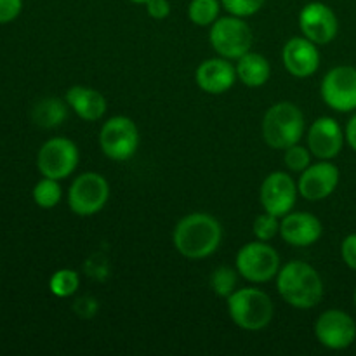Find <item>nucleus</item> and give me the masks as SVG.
<instances>
[{
	"label": "nucleus",
	"instance_id": "nucleus-7",
	"mask_svg": "<svg viewBox=\"0 0 356 356\" xmlns=\"http://www.w3.org/2000/svg\"><path fill=\"white\" fill-rule=\"evenodd\" d=\"M99 146L104 155L115 162L132 159L139 148L138 125L124 115L108 118L99 131Z\"/></svg>",
	"mask_w": 356,
	"mask_h": 356
},
{
	"label": "nucleus",
	"instance_id": "nucleus-29",
	"mask_svg": "<svg viewBox=\"0 0 356 356\" xmlns=\"http://www.w3.org/2000/svg\"><path fill=\"white\" fill-rule=\"evenodd\" d=\"M23 10V0H0V24L10 23Z\"/></svg>",
	"mask_w": 356,
	"mask_h": 356
},
{
	"label": "nucleus",
	"instance_id": "nucleus-8",
	"mask_svg": "<svg viewBox=\"0 0 356 356\" xmlns=\"http://www.w3.org/2000/svg\"><path fill=\"white\" fill-rule=\"evenodd\" d=\"M110 198V184L106 177L97 172H83L72 183L68 190V205L73 214L89 218L104 209Z\"/></svg>",
	"mask_w": 356,
	"mask_h": 356
},
{
	"label": "nucleus",
	"instance_id": "nucleus-21",
	"mask_svg": "<svg viewBox=\"0 0 356 356\" xmlns=\"http://www.w3.org/2000/svg\"><path fill=\"white\" fill-rule=\"evenodd\" d=\"M68 103L66 99H59V97H45V99L38 101L31 111V118L37 125L44 129H52L61 125L68 117Z\"/></svg>",
	"mask_w": 356,
	"mask_h": 356
},
{
	"label": "nucleus",
	"instance_id": "nucleus-22",
	"mask_svg": "<svg viewBox=\"0 0 356 356\" xmlns=\"http://www.w3.org/2000/svg\"><path fill=\"white\" fill-rule=\"evenodd\" d=\"M221 13V0H191L188 19L197 26H211Z\"/></svg>",
	"mask_w": 356,
	"mask_h": 356
},
{
	"label": "nucleus",
	"instance_id": "nucleus-30",
	"mask_svg": "<svg viewBox=\"0 0 356 356\" xmlns=\"http://www.w3.org/2000/svg\"><path fill=\"white\" fill-rule=\"evenodd\" d=\"M341 257L350 270L356 271V233H351L341 243Z\"/></svg>",
	"mask_w": 356,
	"mask_h": 356
},
{
	"label": "nucleus",
	"instance_id": "nucleus-17",
	"mask_svg": "<svg viewBox=\"0 0 356 356\" xmlns=\"http://www.w3.org/2000/svg\"><path fill=\"white\" fill-rule=\"evenodd\" d=\"M323 226L312 212H289L280 221V236L292 247H309L320 240Z\"/></svg>",
	"mask_w": 356,
	"mask_h": 356
},
{
	"label": "nucleus",
	"instance_id": "nucleus-10",
	"mask_svg": "<svg viewBox=\"0 0 356 356\" xmlns=\"http://www.w3.org/2000/svg\"><path fill=\"white\" fill-rule=\"evenodd\" d=\"M322 99L330 110L350 113L356 110V68L339 65L329 70L320 86Z\"/></svg>",
	"mask_w": 356,
	"mask_h": 356
},
{
	"label": "nucleus",
	"instance_id": "nucleus-23",
	"mask_svg": "<svg viewBox=\"0 0 356 356\" xmlns=\"http://www.w3.org/2000/svg\"><path fill=\"white\" fill-rule=\"evenodd\" d=\"M63 190L58 179L42 177L33 188V202L40 209H54L61 202Z\"/></svg>",
	"mask_w": 356,
	"mask_h": 356
},
{
	"label": "nucleus",
	"instance_id": "nucleus-35",
	"mask_svg": "<svg viewBox=\"0 0 356 356\" xmlns=\"http://www.w3.org/2000/svg\"><path fill=\"white\" fill-rule=\"evenodd\" d=\"M353 301H355V308H356V289H355V294H353Z\"/></svg>",
	"mask_w": 356,
	"mask_h": 356
},
{
	"label": "nucleus",
	"instance_id": "nucleus-9",
	"mask_svg": "<svg viewBox=\"0 0 356 356\" xmlns=\"http://www.w3.org/2000/svg\"><path fill=\"white\" fill-rule=\"evenodd\" d=\"M79 146L68 138H52L40 146L37 155V167L44 177L66 179L79 167Z\"/></svg>",
	"mask_w": 356,
	"mask_h": 356
},
{
	"label": "nucleus",
	"instance_id": "nucleus-24",
	"mask_svg": "<svg viewBox=\"0 0 356 356\" xmlns=\"http://www.w3.org/2000/svg\"><path fill=\"white\" fill-rule=\"evenodd\" d=\"M80 277L75 270H68L63 268L58 270L49 280V291L56 296V298H72L76 291H79Z\"/></svg>",
	"mask_w": 356,
	"mask_h": 356
},
{
	"label": "nucleus",
	"instance_id": "nucleus-27",
	"mask_svg": "<svg viewBox=\"0 0 356 356\" xmlns=\"http://www.w3.org/2000/svg\"><path fill=\"white\" fill-rule=\"evenodd\" d=\"M312 152H309L308 146H301L298 145L291 146V148L284 149V162L285 167H287L291 172H299L301 174L302 170L308 169L312 165Z\"/></svg>",
	"mask_w": 356,
	"mask_h": 356
},
{
	"label": "nucleus",
	"instance_id": "nucleus-34",
	"mask_svg": "<svg viewBox=\"0 0 356 356\" xmlns=\"http://www.w3.org/2000/svg\"><path fill=\"white\" fill-rule=\"evenodd\" d=\"M131 2H134V3H146V2H148V0H131Z\"/></svg>",
	"mask_w": 356,
	"mask_h": 356
},
{
	"label": "nucleus",
	"instance_id": "nucleus-16",
	"mask_svg": "<svg viewBox=\"0 0 356 356\" xmlns=\"http://www.w3.org/2000/svg\"><path fill=\"white\" fill-rule=\"evenodd\" d=\"M282 63L292 76L308 79L320 66L318 45L306 37L291 38L282 49Z\"/></svg>",
	"mask_w": 356,
	"mask_h": 356
},
{
	"label": "nucleus",
	"instance_id": "nucleus-20",
	"mask_svg": "<svg viewBox=\"0 0 356 356\" xmlns=\"http://www.w3.org/2000/svg\"><path fill=\"white\" fill-rule=\"evenodd\" d=\"M236 76L247 87H261L270 80L271 66L263 54L249 51L236 59Z\"/></svg>",
	"mask_w": 356,
	"mask_h": 356
},
{
	"label": "nucleus",
	"instance_id": "nucleus-3",
	"mask_svg": "<svg viewBox=\"0 0 356 356\" xmlns=\"http://www.w3.org/2000/svg\"><path fill=\"white\" fill-rule=\"evenodd\" d=\"M305 113L291 101H280L266 110L261 124L263 139L270 148L287 149L305 136Z\"/></svg>",
	"mask_w": 356,
	"mask_h": 356
},
{
	"label": "nucleus",
	"instance_id": "nucleus-15",
	"mask_svg": "<svg viewBox=\"0 0 356 356\" xmlns=\"http://www.w3.org/2000/svg\"><path fill=\"white\" fill-rule=\"evenodd\" d=\"M306 141H308V148L315 159L332 160L343 149L346 136L336 118L320 117L309 125Z\"/></svg>",
	"mask_w": 356,
	"mask_h": 356
},
{
	"label": "nucleus",
	"instance_id": "nucleus-13",
	"mask_svg": "<svg viewBox=\"0 0 356 356\" xmlns=\"http://www.w3.org/2000/svg\"><path fill=\"white\" fill-rule=\"evenodd\" d=\"M299 28L302 37L309 38L316 45H325L337 37L339 21L327 3L309 2L299 13Z\"/></svg>",
	"mask_w": 356,
	"mask_h": 356
},
{
	"label": "nucleus",
	"instance_id": "nucleus-6",
	"mask_svg": "<svg viewBox=\"0 0 356 356\" xmlns=\"http://www.w3.org/2000/svg\"><path fill=\"white\" fill-rule=\"evenodd\" d=\"M209 40L212 49L218 52L221 58L238 59L250 51L252 47V30L249 24L243 21V17L225 16L218 17L211 24L209 31Z\"/></svg>",
	"mask_w": 356,
	"mask_h": 356
},
{
	"label": "nucleus",
	"instance_id": "nucleus-19",
	"mask_svg": "<svg viewBox=\"0 0 356 356\" xmlns=\"http://www.w3.org/2000/svg\"><path fill=\"white\" fill-rule=\"evenodd\" d=\"M66 103L76 113V117L86 122H96L106 115V97L97 89L86 86H73L66 90Z\"/></svg>",
	"mask_w": 356,
	"mask_h": 356
},
{
	"label": "nucleus",
	"instance_id": "nucleus-1",
	"mask_svg": "<svg viewBox=\"0 0 356 356\" xmlns=\"http://www.w3.org/2000/svg\"><path fill=\"white\" fill-rule=\"evenodd\" d=\"M222 240V228L218 219L205 212H191L177 221L172 232V243L177 252L191 261L212 256Z\"/></svg>",
	"mask_w": 356,
	"mask_h": 356
},
{
	"label": "nucleus",
	"instance_id": "nucleus-14",
	"mask_svg": "<svg viewBox=\"0 0 356 356\" xmlns=\"http://www.w3.org/2000/svg\"><path fill=\"white\" fill-rule=\"evenodd\" d=\"M341 172L330 160L312 163L299 176L298 191L305 200L320 202L329 198L339 184Z\"/></svg>",
	"mask_w": 356,
	"mask_h": 356
},
{
	"label": "nucleus",
	"instance_id": "nucleus-33",
	"mask_svg": "<svg viewBox=\"0 0 356 356\" xmlns=\"http://www.w3.org/2000/svg\"><path fill=\"white\" fill-rule=\"evenodd\" d=\"M79 306H82V309L79 312L80 316H92L94 313H96V309L90 308L89 306H97V302L94 301V299H89V298H83V299H79V302H76Z\"/></svg>",
	"mask_w": 356,
	"mask_h": 356
},
{
	"label": "nucleus",
	"instance_id": "nucleus-26",
	"mask_svg": "<svg viewBox=\"0 0 356 356\" xmlns=\"http://www.w3.org/2000/svg\"><path fill=\"white\" fill-rule=\"evenodd\" d=\"M254 236L261 242H270L275 236L280 235V221L277 216L270 214V212H263L254 219L252 225Z\"/></svg>",
	"mask_w": 356,
	"mask_h": 356
},
{
	"label": "nucleus",
	"instance_id": "nucleus-11",
	"mask_svg": "<svg viewBox=\"0 0 356 356\" xmlns=\"http://www.w3.org/2000/svg\"><path fill=\"white\" fill-rule=\"evenodd\" d=\"M315 337L327 350H348L356 339V323L343 309H327L316 318Z\"/></svg>",
	"mask_w": 356,
	"mask_h": 356
},
{
	"label": "nucleus",
	"instance_id": "nucleus-2",
	"mask_svg": "<svg viewBox=\"0 0 356 356\" xmlns=\"http://www.w3.org/2000/svg\"><path fill=\"white\" fill-rule=\"evenodd\" d=\"M277 291L296 309H312L323 298V280L318 271L305 261H291L277 275Z\"/></svg>",
	"mask_w": 356,
	"mask_h": 356
},
{
	"label": "nucleus",
	"instance_id": "nucleus-28",
	"mask_svg": "<svg viewBox=\"0 0 356 356\" xmlns=\"http://www.w3.org/2000/svg\"><path fill=\"white\" fill-rule=\"evenodd\" d=\"M266 0H221L222 9L236 17H249L263 9Z\"/></svg>",
	"mask_w": 356,
	"mask_h": 356
},
{
	"label": "nucleus",
	"instance_id": "nucleus-4",
	"mask_svg": "<svg viewBox=\"0 0 356 356\" xmlns=\"http://www.w3.org/2000/svg\"><path fill=\"white\" fill-rule=\"evenodd\" d=\"M228 315L236 327L247 332H259L271 323L275 306L266 292L254 287L236 289L228 299Z\"/></svg>",
	"mask_w": 356,
	"mask_h": 356
},
{
	"label": "nucleus",
	"instance_id": "nucleus-18",
	"mask_svg": "<svg viewBox=\"0 0 356 356\" xmlns=\"http://www.w3.org/2000/svg\"><path fill=\"white\" fill-rule=\"evenodd\" d=\"M236 79H238L236 68L229 59L221 58V56L202 61L198 65L197 73H195L197 86L204 92L212 94V96H219V94H225L226 90L232 89Z\"/></svg>",
	"mask_w": 356,
	"mask_h": 356
},
{
	"label": "nucleus",
	"instance_id": "nucleus-5",
	"mask_svg": "<svg viewBox=\"0 0 356 356\" xmlns=\"http://www.w3.org/2000/svg\"><path fill=\"white\" fill-rule=\"evenodd\" d=\"M235 268L250 284H266L280 271V256L268 242H249L238 250Z\"/></svg>",
	"mask_w": 356,
	"mask_h": 356
},
{
	"label": "nucleus",
	"instance_id": "nucleus-12",
	"mask_svg": "<svg viewBox=\"0 0 356 356\" xmlns=\"http://www.w3.org/2000/svg\"><path fill=\"white\" fill-rule=\"evenodd\" d=\"M298 183L292 179L291 174L275 170L264 177L259 190V202L264 212L284 218L285 214L292 212L296 200H298Z\"/></svg>",
	"mask_w": 356,
	"mask_h": 356
},
{
	"label": "nucleus",
	"instance_id": "nucleus-25",
	"mask_svg": "<svg viewBox=\"0 0 356 356\" xmlns=\"http://www.w3.org/2000/svg\"><path fill=\"white\" fill-rule=\"evenodd\" d=\"M236 273L238 271L229 266L216 268L211 277V287L218 298L228 299L236 291Z\"/></svg>",
	"mask_w": 356,
	"mask_h": 356
},
{
	"label": "nucleus",
	"instance_id": "nucleus-31",
	"mask_svg": "<svg viewBox=\"0 0 356 356\" xmlns=\"http://www.w3.org/2000/svg\"><path fill=\"white\" fill-rule=\"evenodd\" d=\"M145 6L146 13H148V16L153 17V19H165L170 14L169 0H148Z\"/></svg>",
	"mask_w": 356,
	"mask_h": 356
},
{
	"label": "nucleus",
	"instance_id": "nucleus-32",
	"mask_svg": "<svg viewBox=\"0 0 356 356\" xmlns=\"http://www.w3.org/2000/svg\"><path fill=\"white\" fill-rule=\"evenodd\" d=\"M344 136H346V143L350 145V148L356 152V113L348 120Z\"/></svg>",
	"mask_w": 356,
	"mask_h": 356
}]
</instances>
